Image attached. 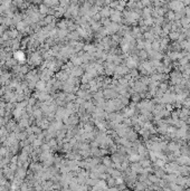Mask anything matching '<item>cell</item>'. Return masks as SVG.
<instances>
[{
  "label": "cell",
  "mask_w": 190,
  "mask_h": 191,
  "mask_svg": "<svg viewBox=\"0 0 190 191\" xmlns=\"http://www.w3.org/2000/svg\"><path fill=\"white\" fill-rule=\"evenodd\" d=\"M29 62H30V64H39V63L41 62V57H40V55H39L38 53H34V54H31V56H30Z\"/></svg>",
  "instance_id": "obj_1"
},
{
  "label": "cell",
  "mask_w": 190,
  "mask_h": 191,
  "mask_svg": "<svg viewBox=\"0 0 190 191\" xmlns=\"http://www.w3.org/2000/svg\"><path fill=\"white\" fill-rule=\"evenodd\" d=\"M46 86H47V85H46V83H45V81L44 79H41V81L36 82V86H35V87H36L38 91H44L45 88H46Z\"/></svg>",
  "instance_id": "obj_2"
},
{
  "label": "cell",
  "mask_w": 190,
  "mask_h": 191,
  "mask_svg": "<svg viewBox=\"0 0 190 191\" xmlns=\"http://www.w3.org/2000/svg\"><path fill=\"white\" fill-rule=\"evenodd\" d=\"M49 11V7H47L45 4H41L40 6H39V12L41 14V15H47Z\"/></svg>",
  "instance_id": "obj_3"
},
{
  "label": "cell",
  "mask_w": 190,
  "mask_h": 191,
  "mask_svg": "<svg viewBox=\"0 0 190 191\" xmlns=\"http://www.w3.org/2000/svg\"><path fill=\"white\" fill-rule=\"evenodd\" d=\"M12 0H0V5H6V6H10Z\"/></svg>",
  "instance_id": "obj_4"
}]
</instances>
